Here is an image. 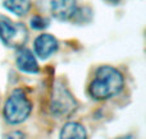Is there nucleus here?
<instances>
[{
  "mask_svg": "<svg viewBox=\"0 0 146 139\" xmlns=\"http://www.w3.org/2000/svg\"><path fill=\"white\" fill-rule=\"evenodd\" d=\"M59 139H87V132L82 124L69 121L62 128Z\"/></svg>",
  "mask_w": 146,
  "mask_h": 139,
  "instance_id": "nucleus-8",
  "label": "nucleus"
},
{
  "mask_svg": "<svg viewBox=\"0 0 146 139\" xmlns=\"http://www.w3.org/2000/svg\"><path fill=\"white\" fill-rule=\"evenodd\" d=\"M30 26L31 28H33V30H44V28H46L49 26V20L46 19V18L41 17V15H35V17L31 18L30 20Z\"/></svg>",
  "mask_w": 146,
  "mask_h": 139,
  "instance_id": "nucleus-10",
  "label": "nucleus"
},
{
  "mask_svg": "<svg viewBox=\"0 0 146 139\" xmlns=\"http://www.w3.org/2000/svg\"><path fill=\"white\" fill-rule=\"evenodd\" d=\"M3 139H25V134L22 132H19V130H14V132L5 134Z\"/></svg>",
  "mask_w": 146,
  "mask_h": 139,
  "instance_id": "nucleus-11",
  "label": "nucleus"
},
{
  "mask_svg": "<svg viewBox=\"0 0 146 139\" xmlns=\"http://www.w3.org/2000/svg\"><path fill=\"white\" fill-rule=\"evenodd\" d=\"M50 107L51 112L55 116L62 117L72 114L77 107V102L64 84L55 83L53 89V96H51Z\"/></svg>",
  "mask_w": 146,
  "mask_h": 139,
  "instance_id": "nucleus-4",
  "label": "nucleus"
},
{
  "mask_svg": "<svg viewBox=\"0 0 146 139\" xmlns=\"http://www.w3.org/2000/svg\"><path fill=\"white\" fill-rule=\"evenodd\" d=\"M59 47L58 40L54 36L49 35V33H42V35L37 36L33 43V49H35V54L40 59L45 60V59L50 58Z\"/></svg>",
  "mask_w": 146,
  "mask_h": 139,
  "instance_id": "nucleus-5",
  "label": "nucleus"
},
{
  "mask_svg": "<svg viewBox=\"0 0 146 139\" xmlns=\"http://www.w3.org/2000/svg\"><path fill=\"white\" fill-rule=\"evenodd\" d=\"M27 28L0 14V40L8 47H22L27 41Z\"/></svg>",
  "mask_w": 146,
  "mask_h": 139,
  "instance_id": "nucleus-3",
  "label": "nucleus"
},
{
  "mask_svg": "<svg viewBox=\"0 0 146 139\" xmlns=\"http://www.w3.org/2000/svg\"><path fill=\"white\" fill-rule=\"evenodd\" d=\"M3 5L10 13L18 15V17H22L28 13L31 8V1L30 0H4Z\"/></svg>",
  "mask_w": 146,
  "mask_h": 139,
  "instance_id": "nucleus-9",
  "label": "nucleus"
},
{
  "mask_svg": "<svg viewBox=\"0 0 146 139\" xmlns=\"http://www.w3.org/2000/svg\"><path fill=\"white\" fill-rule=\"evenodd\" d=\"M32 111V104L27 98L26 93L21 88H17L10 93L4 105V119L9 124L17 125L27 120Z\"/></svg>",
  "mask_w": 146,
  "mask_h": 139,
  "instance_id": "nucleus-2",
  "label": "nucleus"
},
{
  "mask_svg": "<svg viewBox=\"0 0 146 139\" xmlns=\"http://www.w3.org/2000/svg\"><path fill=\"white\" fill-rule=\"evenodd\" d=\"M50 10L58 20H69L77 12V0H51Z\"/></svg>",
  "mask_w": 146,
  "mask_h": 139,
  "instance_id": "nucleus-6",
  "label": "nucleus"
},
{
  "mask_svg": "<svg viewBox=\"0 0 146 139\" xmlns=\"http://www.w3.org/2000/svg\"><path fill=\"white\" fill-rule=\"evenodd\" d=\"M115 139H136V138H135V135L128 134V135H123V137H119V138H115Z\"/></svg>",
  "mask_w": 146,
  "mask_h": 139,
  "instance_id": "nucleus-12",
  "label": "nucleus"
},
{
  "mask_svg": "<svg viewBox=\"0 0 146 139\" xmlns=\"http://www.w3.org/2000/svg\"><path fill=\"white\" fill-rule=\"evenodd\" d=\"M15 65L21 71L28 74H37L40 70L33 52L25 47H21L18 50L17 58H15Z\"/></svg>",
  "mask_w": 146,
  "mask_h": 139,
  "instance_id": "nucleus-7",
  "label": "nucleus"
},
{
  "mask_svg": "<svg viewBox=\"0 0 146 139\" xmlns=\"http://www.w3.org/2000/svg\"><path fill=\"white\" fill-rule=\"evenodd\" d=\"M124 79L118 69L103 65L96 70L95 78L88 86V93L92 98L103 101L117 96L123 89Z\"/></svg>",
  "mask_w": 146,
  "mask_h": 139,
  "instance_id": "nucleus-1",
  "label": "nucleus"
},
{
  "mask_svg": "<svg viewBox=\"0 0 146 139\" xmlns=\"http://www.w3.org/2000/svg\"><path fill=\"white\" fill-rule=\"evenodd\" d=\"M105 1H108V3H110V4L115 5V4H118V3H119V0H105Z\"/></svg>",
  "mask_w": 146,
  "mask_h": 139,
  "instance_id": "nucleus-13",
  "label": "nucleus"
}]
</instances>
